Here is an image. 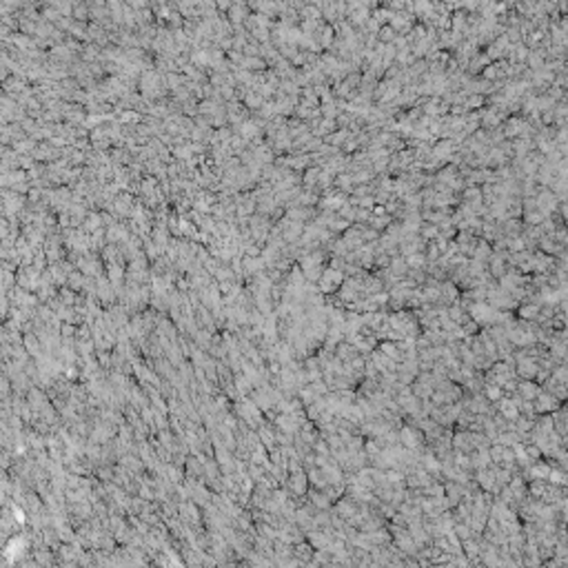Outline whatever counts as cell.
<instances>
[{
    "label": "cell",
    "instance_id": "obj_1",
    "mask_svg": "<svg viewBox=\"0 0 568 568\" xmlns=\"http://www.w3.org/2000/svg\"><path fill=\"white\" fill-rule=\"evenodd\" d=\"M559 408V400L555 398V395H550V393H539L537 395V411H541V413H555Z\"/></svg>",
    "mask_w": 568,
    "mask_h": 568
},
{
    "label": "cell",
    "instance_id": "obj_2",
    "mask_svg": "<svg viewBox=\"0 0 568 568\" xmlns=\"http://www.w3.org/2000/svg\"><path fill=\"white\" fill-rule=\"evenodd\" d=\"M546 220V215L541 213L539 209H533V211H524V222L526 227H539L541 222Z\"/></svg>",
    "mask_w": 568,
    "mask_h": 568
},
{
    "label": "cell",
    "instance_id": "obj_3",
    "mask_svg": "<svg viewBox=\"0 0 568 568\" xmlns=\"http://www.w3.org/2000/svg\"><path fill=\"white\" fill-rule=\"evenodd\" d=\"M541 313V306L539 304H531V302H526V304L519 309V315H522V320H537Z\"/></svg>",
    "mask_w": 568,
    "mask_h": 568
},
{
    "label": "cell",
    "instance_id": "obj_4",
    "mask_svg": "<svg viewBox=\"0 0 568 568\" xmlns=\"http://www.w3.org/2000/svg\"><path fill=\"white\" fill-rule=\"evenodd\" d=\"M522 395L526 400H535L537 395H539V389H537V384H533V382H524V384H522Z\"/></svg>",
    "mask_w": 568,
    "mask_h": 568
},
{
    "label": "cell",
    "instance_id": "obj_5",
    "mask_svg": "<svg viewBox=\"0 0 568 568\" xmlns=\"http://www.w3.org/2000/svg\"><path fill=\"white\" fill-rule=\"evenodd\" d=\"M382 40H393V29H382Z\"/></svg>",
    "mask_w": 568,
    "mask_h": 568
},
{
    "label": "cell",
    "instance_id": "obj_6",
    "mask_svg": "<svg viewBox=\"0 0 568 568\" xmlns=\"http://www.w3.org/2000/svg\"><path fill=\"white\" fill-rule=\"evenodd\" d=\"M566 227H568V222H566Z\"/></svg>",
    "mask_w": 568,
    "mask_h": 568
}]
</instances>
